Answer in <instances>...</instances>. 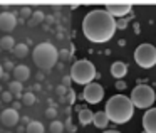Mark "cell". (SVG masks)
I'll return each mask as SVG.
<instances>
[{
	"label": "cell",
	"instance_id": "obj_22",
	"mask_svg": "<svg viewBox=\"0 0 156 133\" xmlns=\"http://www.w3.org/2000/svg\"><path fill=\"white\" fill-rule=\"evenodd\" d=\"M45 116H47L49 120H55V116H57V109H55L54 106H49V108L45 109Z\"/></svg>",
	"mask_w": 156,
	"mask_h": 133
},
{
	"label": "cell",
	"instance_id": "obj_25",
	"mask_svg": "<svg viewBox=\"0 0 156 133\" xmlns=\"http://www.w3.org/2000/svg\"><path fill=\"white\" fill-rule=\"evenodd\" d=\"M20 14H22V17L27 19V17H30V15H32V9L30 7H22L20 9Z\"/></svg>",
	"mask_w": 156,
	"mask_h": 133
},
{
	"label": "cell",
	"instance_id": "obj_31",
	"mask_svg": "<svg viewBox=\"0 0 156 133\" xmlns=\"http://www.w3.org/2000/svg\"><path fill=\"white\" fill-rule=\"evenodd\" d=\"M74 98H76V96H74V91H71V89H69V103L74 101Z\"/></svg>",
	"mask_w": 156,
	"mask_h": 133
},
{
	"label": "cell",
	"instance_id": "obj_19",
	"mask_svg": "<svg viewBox=\"0 0 156 133\" xmlns=\"http://www.w3.org/2000/svg\"><path fill=\"white\" fill-rule=\"evenodd\" d=\"M14 46H15V41L10 35H5V37L0 39V49H4V51H12Z\"/></svg>",
	"mask_w": 156,
	"mask_h": 133
},
{
	"label": "cell",
	"instance_id": "obj_11",
	"mask_svg": "<svg viewBox=\"0 0 156 133\" xmlns=\"http://www.w3.org/2000/svg\"><path fill=\"white\" fill-rule=\"evenodd\" d=\"M143 128L146 133H156V108L146 109L143 115Z\"/></svg>",
	"mask_w": 156,
	"mask_h": 133
},
{
	"label": "cell",
	"instance_id": "obj_2",
	"mask_svg": "<svg viewBox=\"0 0 156 133\" xmlns=\"http://www.w3.org/2000/svg\"><path fill=\"white\" fill-rule=\"evenodd\" d=\"M104 113L108 115L109 121H114L118 125L128 123L133 118L134 113V106H133L131 99L124 94H114L112 98L108 99L106 103V109Z\"/></svg>",
	"mask_w": 156,
	"mask_h": 133
},
{
	"label": "cell",
	"instance_id": "obj_30",
	"mask_svg": "<svg viewBox=\"0 0 156 133\" xmlns=\"http://www.w3.org/2000/svg\"><path fill=\"white\" fill-rule=\"evenodd\" d=\"M62 79H64V81H62V83H64V86L67 88V86H69V83H71V76H66V78H62Z\"/></svg>",
	"mask_w": 156,
	"mask_h": 133
},
{
	"label": "cell",
	"instance_id": "obj_6",
	"mask_svg": "<svg viewBox=\"0 0 156 133\" xmlns=\"http://www.w3.org/2000/svg\"><path fill=\"white\" fill-rule=\"evenodd\" d=\"M134 61L143 69L156 66V47L153 44H139L134 51Z\"/></svg>",
	"mask_w": 156,
	"mask_h": 133
},
{
	"label": "cell",
	"instance_id": "obj_29",
	"mask_svg": "<svg viewBox=\"0 0 156 133\" xmlns=\"http://www.w3.org/2000/svg\"><path fill=\"white\" fill-rule=\"evenodd\" d=\"M116 88H118V89H124V88H126V84L121 81V79H119V81L116 83Z\"/></svg>",
	"mask_w": 156,
	"mask_h": 133
},
{
	"label": "cell",
	"instance_id": "obj_3",
	"mask_svg": "<svg viewBox=\"0 0 156 133\" xmlns=\"http://www.w3.org/2000/svg\"><path fill=\"white\" fill-rule=\"evenodd\" d=\"M32 59H34L35 66L39 69H44V71H49L52 69L59 61V49L55 47L51 42H41L34 47V52H32Z\"/></svg>",
	"mask_w": 156,
	"mask_h": 133
},
{
	"label": "cell",
	"instance_id": "obj_21",
	"mask_svg": "<svg viewBox=\"0 0 156 133\" xmlns=\"http://www.w3.org/2000/svg\"><path fill=\"white\" fill-rule=\"evenodd\" d=\"M49 130H51V133H62L64 131V123L59 121V120H52L51 125H49Z\"/></svg>",
	"mask_w": 156,
	"mask_h": 133
},
{
	"label": "cell",
	"instance_id": "obj_4",
	"mask_svg": "<svg viewBox=\"0 0 156 133\" xmlns=\"http://www.w3.org/2000/svg\"><path fill=\"white\" fill-rule=\"evenodd\" d=\"M96 78V68L91 61L87 59H81L76 61L71 68V79L77 84H89L92 83V79Z\"/></svg>",
	"mask_w": 156,
	"mask_h": 133
},
{
	"label": "cell",
	"instance_id": "obj_27",
	"mask_svg": "<svg viewBox=\"0 0 156 133\" xmlns=\"http://www.w3.org/2000/svg\"><path fill=\"white\" fill-rule=\"evenodd\" d=\"M69 57V51L67 49H61L59 51V59H67Z\"/></svg>",
	"mask_w": 156,
	"mask_h": 133
},
{
	"label": "cell",
	"instance_id": "obj_15",
	"mask_svg": "<svg viewBox=\"0 0 156 133\" xmlns=\"http://www.w3.org/2000/svg\"><path fill=\"white\" fill-rule=\"evenodd\" d=\"M108 121H109V118H108V115H106L104 111H98V113H94V120H92V123H94L96 128L104 130L106 126H108Z\"/></svg>",
	"mask_w": 156,
	"mask_h": 133
},
{
	"label": "cell",
	"instance_id": "obj_10",
	"mask_svg": "<svg viewBox=\"0 0 156 133\" xmlns=\"http://www.w3.org/2000/svg\"><path fill=\"white\" fill-rule=\"evenodd\" d=\"M17 27V17L12 12H2L0 14V31L2 32H12Z\"/></svg>",
	"mask_w": 156,
	"mask_h": 133
},
{
	"label": "cell",
	"instance_id": "obj_20",
	"mask_svg": "<svg viewBox=\"0 0 156 133\" xmlns=\"http://www.w3.org/2000/svg\"><path fill=\"white\" fill-rule=\"evenodd\" d=\"M20 99H22V105H24V106H32L35 101H37V98H35V94H34V93H30V91L24 93Z\"/></svg>",
	"mask_w": 156,
	"mask_h": 133
},
{
	"label": "cell",
	"instance_id": "obj_1",
	"mask_svg": "<svg viewBox=\"0 0 156 133\" xmlns=\"http://www.w3.org/2000/svg\"><path fill=\"white\" fill-rule=\"evenodd\" d=\"M116 32V19H112L106 10L94 9L87 12L82 20V34L94 44H102L112 39Z\"/></svg>",
	"mask_w": 156,
	"mask_h": 133
},
{
	"label": "cell",
	"instance_id": "obj_12",
	"mask_svg": "<svg viewBox=\"0 0 156 133\" xmlns=\"http://www.w3.org/2000/svg\"><path fill=\"white\" fill-rule=\"evenodd\" d=\"M14 78H15V81H19V83L27 81V79L30 78V69H29L25 64L15 66L14 68Z\"/></svg>",
	"mask_w": 156,
	"mask_h": 133
},
{
	"label": "cell",
	"instance_id": "obj_28",
	"mask_svg": "<svg viewBox=\"0 0 156 133\" xmlns=\"http://www.w3.org/2000/svg\"><path fill=\"white\" fill-rule=\"evenodd\" d=\"M126 24H128L126 20H121V19H119V20H116V29H124Z\"/></svg>",
	"mask_w": 156,
	"mask_h": 133
},
{
	"label": "cell",
	"instance_id": "obj_18",
	"mask_svg": "<svg viewBox=\"0 0 156 133\" xmlns=\"http://www.w3.org/2000/svg\"><path fill=\"white\" fill-rule=\"evenodd\" d=\"M44 131H45V128L41 121L32 120V121L27 123V133H44Z\"/></svg>",
	"mask_w": 156,
	"mask_h": 133
},
{
	"label": "cell",
	"instance_id": "obj_33",
	"mask_svg": "<svg viewBox=\"0 0 156 133\" xmlns=\"http://www.w3.org/2000/svg\"><path fill=\"white\" fill-rule=\"evenodd\" d=\"M2 76H4V66L0 64V79H2Z\"/></svg>",
	"mask_w": 156,
	"mask_h": 133
},
{
	"label": "cell",
	"instance_id": "obj_24",
	"mask_svg": "<svg viewBox=\"0 0 156 133\" xmlns=\"http://www.w3.org/2000/svg\"><path fill=\"white\" fill-rule=\"evenodd\" d=\"M0 99H2L4 103H10L12 99H14V96H12L9 91H2V96H0Z\"/></svg>",
	"mask_w": 156,
	"mask_h": 133
},
{
	"label": "cell",
	"instance_id": "obj_5",
	"mask_svg": "<svg viewBox=\"0 0 156 133\" xmlns=\"http://www.w3.org/2000/svg\"><path fill=\"white\" fill-rule=\"evenodd\" d=\"M129 99H131L133 106H136V108L149 109L153 106V103H154V99H156V94H154V89H153L151 86L138 84L134 89H133Z\"/></svg>",
	"mask_w": 156,
	"mask_h": 133
},
{
	"label": "cell",
	"instance_id": "obj_23",
	"mask_svg": "<svg viewBox=\"0 0 156 133\" xmlns=\"http://www.w3.org/2000/svg\"><path fill=\"white\" fill-rule=\"evenodd\" d=\"M42 19H44V14L42 12H32V24H37V22H42Z\"/></svg>",
	"mask_w": 156,
	"mask_h": 133
},
{
	"label": "cell",
	"instance_id": "obj_13",
	"mask_svg": "<svg viewBox=\"0 0 156 133\" xmlns=\"http://www.w3.org/2000/svg\"><path fill=\"white\" fill-rule=\"evenodd\" d=\"M126 72H128V66H126L124 62L116 61L111 64V74L114 76L116 79H122L126 76Z\"/></svg>",
	"mask_w": 156,
	"mask_h": 133
},
{
	"label": "cell",
	"instance_id": "obj_9",
	"mask_svg": "<svg viewBox=\"0 0 156 133\" xmlns=\"http://www.w3.org/2000/svg\"><path fill=\"white\" fill-rule=\"evenodd\" d=\"M19 120H20V115H19V111L14 108H5L4 111H2V115H0V123L4 126H7V128L15 126L19 123Z\"/></svg>",
	"mask_w": 156,
	"mask_h": 133
},
{
	"label": "cell",
	"instance_id": "obj_16",
	"mask_svg": "<svg viewBox=\"0 0 156 133\" xmlns=\"http://www.w3.org/2000/svg\"><path fill=\"white\" fill-rule=\"evenodd\" d=\"M77 118H79V123L86 126V125H89V123H92V120H94V113H92L91 109H81L79 115H77Z\"/></svg>",
	"mask_w": 156,
	"mask_h": 133
},
{
	"label": "cell",
	"instance_id": "obj_8",
	"mask_svg": "<svg viewBox=\"0 0 156 133\" xmlns=\"http://www.w3.org/2000/svg\"><path fill=\"white\" fill-rule=\"evenodd\" d=\"M131 9H133L131 4H106V12H108L112 19L126 17V15L131 12Z\"/></svg>",
	"mask_w": 156,
	"mask_h": 133
},
{
	"label": "cell",
	"instance_id": "obj_14",
	"mask_svg": "<svg viewBox=\"0 0 156 133\" xmlns=\"http://www.w3.org/2000/svg\"><path fill=\"white\" fill-rule=\"evenodd\" d=\"M9 93H10L12 96H15V98H22V94H24V83H19V81H9Z\"/></svg>",
	"mask_w": 156,
	"mask_h": 133
},
{
	"label": "cell",
	"instance_id": "obj_32",
	"mask_svg": "<svg viewBox=\"0 0 156 133\" xmlns=\"http://www.w3.org/2000/svg\"><path fill=\"white\" fill-rule=\"evenodd\" d=\"M4 68H7V69H14V64H12L10 61H7V62L4 64Z\"/></svg>",
	"mask_w": 156,
	"mask_h": 133
},
{
	"label": "cell",
	"instance_id": "obj_35",
	"mask_svg": "<svg viewBox=\"0 0 156 133\" xmlns=\"http://www.w3.org/2000/svg\"><path fill=\"white\" fill-rule=\"evenodd\" d=\"M104 133H119V131H116V130H108V131H104Z\"/></svg>",
	"mask_w": 156,
	"mask_h": 133
},
{
	"label": "cell",
	"instance_id": "obj_34",
	"mask_svg": "<svg viewBox=\"0 0 156 133\" xmlns=\"http://www.w3.org/2000/svg\"><path fill=\"white\" fill-rule=\"evenodd\" d=\"M19 108H20V103H14V109H17V111H19Z\"/></svg>",
	"mask_w": 156,
	"mask_h": 133
},
{
	"label": "cell",
	"instance_id": "obj_7",
	"mask_svg": "<svg viewBox=\"0 0 156 133\" xmlns=\"http://www.w3.org/2000/svg\"><path fill=\"white\" fill-rule=\"evenodd\" d=\"M82 98L87 103H91V105H98V103L102 101V98H104V88H102L101 84H98V83H94V81L89 83L84 88Z\"/></svg>",
	"mask_w": 156,
	"mask_h": 133
},
{
	"label": "cell",
	"instance_id": "obj_17",
	"mask_svg": "<svg viewBox=\"0 0 156 133\" xmlns=\"http://www.w3.org/2000/svg\"><path fill=\"white\" fill-rule=\"evenodd\" d=\"M12 52H14V56L15 57H19V59H22V57H25V56L29 54V47H27V44H15L14 46V49H12Z\"/></svg>",
	"mask_w": 156,
	"mask_h": 133
},
{
	"label": "cell",
	"instance_id": "obj_26",
	"mask_svg": "<svg viewBox=\"0 0 156 133\" xmlns=\"http://www.w3.org/2000/svg\"><path fill=\"white\" fill-rule=\"evenodd\" d=\"M66 93H67V88H66L64 84H61V86H57V88H55V94H57V96H64Z\"/></svg>",
	"mask_w": 156,
	"mask_h": 133
}]
</instances>
